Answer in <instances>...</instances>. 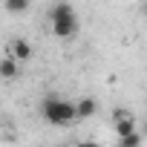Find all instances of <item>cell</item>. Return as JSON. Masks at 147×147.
I'll return each mask as SVG.
<instances>
[{
  "label": "cell",
  "mask_w": 147,
  "mask_h": 147,
  "mask_svg": "<svg viewBox=\"0 0 147 147\" xmlns=\"http://www.w3.org/2000/svg\"><path fill=\"white\" fill-rule=\"evenodd\" d=\"M40 115L55 127H66L72 121H78V107H75V101H63L58 95H46L40 101Z\"/></svg>",
  "instance_id": "cell-1"
},
{
  "label": "cell",
  "mask_w": 147,
  "mask_h": 147,
  "mask_svg": "<svg viewBox=\"0 0 147 147\" xmlns=\"http://www.w3.org/2000/svg\"><path fill=\"white\" fill-rule=\"evenodd\" d=\"M49 20H52V35L61 40H69L78 35V18L69 3H55L49 9Z\"/></svg>",
  "instance_id": "cell-2"
},
{
  "label": "cell",
  "mask_w": 147,
  "mask_h": 147,
  "mask_svg": "<svg viewBox=\"0 0 147 147\" xmlns=\"http://www.w3.org/2000/svg\"><path fill=\"white\" fill-rule=\"evenodd\" d=\"M113 127H115V136H127L138 127V121L130 110H113Z\"/></svg>",
  "instance_id": "cell-3"
},
{
  "label": "cell",
  "mask_w": 147,
  "mask_h": 147,
  "mask_svg": "<svg viewBox=\"0 0 147 147\" xmlns=\"http://www.w3.org/2000/svg\"><path fill=\"white\" fill-rule=\"evenodd\" d=\"M6 55H12V58H18V61L23 63V61H29V58H32V43H29V40H23V38H18V40H12V43H9Z\"/></svg>",
  "instance_id": "cell-4"
},
{
  "label": "cell",
  "mask_w": 147,
  "mask_h": 147,
  "mask_svg": "<svg viewBox=\"0 0 147 147\" xmlns=\"http://www.w3.org/2000/svg\"><path fill=\"white\" fill-rule=\"evenodd\" d=\"M0 75H3L6 81H15V78H18V58L6 55L3 61H0Z\"/></svg>",
  "instance_id": "cell-5"
},
{
  "label": "cell",
  "mask_w": 147,
  "mask_h": 147,
  "mask_svg": "<svg viewBox=\"0 0 147 147\" xmlns=\"http://www.w3.org/2000/svg\"><path fill=\"white\" fill-rule=\"evenodd\" d=\"M75 107H78V118H92L98 113V101H92V98H78Z\"/></svg>",
  "instance_id": "cell-6"
},
{
  "label": "cell",
  "mask_w": 147,
  "mask_h": 147,
  "mask_svg": "<svg viewBox=\"0 0 147 147\" xmlns=\"http://www.w3.org/2000/svg\"><path fill=\"white\" fill-rule=\"evenodd\" d=\"M144 138H141V133L138 130H133V133H127V136H118V144L121 147H136V144H141Z\"/></svg>",
  "instance_id": "cell-7"
},
{
  "label": "cell",
  "mask_w": 147,
  "mask_h": 147,
  "mask_svg": "<svg viewBox=\"0 0 147 147\" xmlns=\"http://www.w3.org/2000/svg\"><path fill=\"white\" fill-rule=\"evenodd\" d=\"M6 9H9L12 15H20V12L29 9V0H6Z\"/></svg>",
  "instance_id": "cell-8"
}]
</instances>
